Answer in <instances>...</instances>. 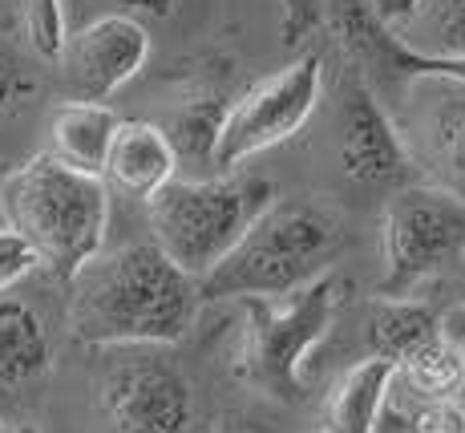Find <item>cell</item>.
Instances as JSON below:
<instances>
[{"instance_id": "cell-18", "label": "cell", "mask_w": 465, "mask_h": 433, "mask_svg": "<svg viewBox=\"0 0 465 433\" xmlns=\"http://www.w3.org/2000/svg\"><path fill=\"white\" fill-rule=\"evenodd\" d=\"M397 377H405V385L421 401H445V397L465 393V345H453L450 337H437L433 345H425L417 357H409L397 368Z\"/></svg>"}, {"instance_id": "cell-33", "label": "cell", "mask_w": 465, "mask_h": 433, "mask_svg": "<svg viewBox=\"0 0 465 433\" xmlns=\"http://www.w3.org/2000/svg\"><path fill=\"white\" fill-rule=\"evenodd\" d=\"M461 397H465V393H461Z\"/></svg>"}, {"instance_id": "cell-17", "label": "cell", "mask_w": 465, "mask_h": 433, "mask_svg": "<svg viewBox=\"0 0 465 433\" xmlns=\"http://www.w3.org/2000/svg\"><path fill=\"white\" fill-rule=\"evenodd\" d=\"M227 106H231V97L219 94V89H199V94H191L178 106L170 126H163L170 146H174V155H178V166H183V162L211 166L214 142H219L223 118H227Z\"/></svg>"}, {"instance_id": "cell-20", "label": "cell", "mask_w": 465, "mask_h": 433, "mask_svg": "<svg viewBox=\"0 0 465 433\" xmlns=\"http://www.w3.org/2000/svg\"><path fill=\"white\" fill-rule=\"evenodd\" d=\"M85 8H94V16H130L150 29V25L178 21L186 0H85Z\"/></svg>"}, {"instance_id": "cell-16", "label": "cell", "mask_w": 465, "mask_h": 433, "mask_svg": "<svg viewBox=\"0 0 465 433\" xmlns=\"http://www.w3.org/2000/svg\"><path fill=\"white\" fill-rule=\"evenodd\" d=\"M441 337V312L425 300H377L369 316V357H381L389 365H405L425 345Z\"/></svg>"}, {"instance_id": "cell-11", "label": "cell", "mask_w": 465, "mask_h": 433, "mask_svg": "<svg viewBox=\"0 0 465 433\" xmlns=\"http://www.w3.org/2000/svg\"><path fill=\"white\" fill-rule=\"evenodd\" d=\"M340 162H344V175L361 186L401 191L417 175L389 110L348 61L340 74Z\"/></svg>"}, {"instance_id": "cell-23", "label": "cell", "mask_w": 465, "mask_h": 433, "mask_svg": "<svg viewBox=\"0 0 465 433\" xmlns=\"http://www.w3.org/2000/svg\"><path fill=\"white\" fill-rule=\"evenodd\" d=\"M33 89V77H29V65L21 61V53L8 45V37L0 33V118L21 102L25 94Z\"/></svg>"}, {"instance_id": "cell-1", "label": "cell", "mask_w": 465, "mask_h": 433, "mask_svg": "<svg viewBox=\"0 0 465 433\" xmlns=\"http://www.w3.org/2000/svg\"><path fill=\"white\" fill-rule=\"evenodd\" d=\"M69 332L89 348H170L191 337L199 287L154 247L126 243L69 279Z\"/></svg>"}, {"instance_id": "cell-26", "label": "cell", "mask_w": 465, "mask_h": 433, "mask_svg": "<svg viewBox=\"0 0 465 433\" xmlns=\"http://www.w3.org/2000/svg\"><path fill=\"white\" fill-rule=\"evenodd\" d=\"M441 332L453 345H465V300H458L450 312H441Z\"/></svg>"}, {"instance_id": "cell-4", "label": "cell", "mask_w": 465, "mask_h": 433, "mask_svg": "<svg viewBox=\"0 0 465 433\" xmlns=\"http://www.w3.org/2000/svg\"><path fill=\"white\" fill-rule=\"evenodd\" d=\"M348 292L352 279L332 267L275 300H239L243 316H239V345L231 360L235 377L280 405H300L308 397L303 365L328 337Z\"/></svg>"}, {"instance_id": "cell-19", "label": "cell", "mask_w": 465, "mask_h": 433, "mask_svg": "<svg viewBox=\"0 0 465 433\" xmlns=\"http://www.w3.org/2000/svg\"><path fill=\"white\" fill-rule=\"evenodd\" d=\"M21 25L29 45L45 61H57L65 45V0H21Z\"/></svg>"}, {"instance_id": "cell-7", "label": "cell", "mask_w": 465, "mask_h": 433, "mask_svg": "<svg viewBox=\"0 0 465 433\" xmlns=\"http://www.w3.org/2000/svg\"><path fill=\"white\" fill-rule=\"evenodd\" d=\"M94 401L105 433H186L194 421L191 377L158 345L110 348Z\"/></svg>"}, {"instance_id": "cell-9", "label": "cell", "mask_w": 465, "mask_h": 433, "mask_svg": "<svg viewBox=\"0 0 465 433\" xmlns=\"http://www.w3.org/2000/svg\"><path fill=\"white\" fill-rule=\"evenodd\" d=\"M389 114L421 183L465 203V81L417 77L389 97Z\"/></svg>"}, {"instance_id": "cell-2", "label": "cell", "mask_w": 465, "mask_h": 433, "mask_svg": "<svg viewBox=\"0 0 465 433\" xmlns=\"http://www.w3.org/2000/svg\"><path fill=\"white\" fill-rule=\"evenodd\" d=\"M0 219L37 256V267L69 284L89 259L102 256L110 191L97 175H82L53 155H33L0 183Z\"/></svg>"}, {"instance_id": "cell-32", "label": "cell", "mask_w": 465, "mask_h": 433, "mask_svg": "<svg viewBox=\"0 0 465 433\" xmlns=\"http://www.w3.org/2000/svg\"><path fill=\"white\" fill-rule=\"evenodd\" d=\"M316 433H328V429H316Z\"/></svg>"}, {"instance_id": "cell-15", "label": "cell", "mask_w": 465, "mask_h": 433, "mask_svg": "<svg viewBox=\"0 0 465 433\" xmlns=\"http://www.w3.org/2000/svg\"><path fill=\"white\" fill-rule=\"evenodd\" d=\"M397 385V365L364 357L328 393V433H372Z\"/></svg>"}, {"instance_id": "cell-6", "label": "cell", "mask_w": 465, "mask_h": 433, "mask_svg": "<svg viewBox=\"0 0 465 433\" xmlns=\"http://www.w3.org/2000/svg\"><path fill=\"white\" fill-rule=\"evenodd\" d=\"M384 276L381 300H409L425 279L441 276L465 256V203L429 183H409L389 195L381 219Z\"/></svg>"}, {"instance_id": "cell-29", "label": "cell", "mask_w": 465, "mask_h": 433, "mask_svg": "<svg viewBox=\"0 0 465 433\" xmlns=\"http://www.w3.org/2000/svg\"><path fill=\"white\" fill-rule=\"evenodd\" d=\"M0 433H37V429H33V426H8V421L0 418Z\"/></svg>"}, {"instance_id": "cell-27", "label": "cell", "mask_w": 465, "mask_h": 433, "mask_svg": "<svg viewBox=\"0 0 465 433\" xmlns=\"http://www.w3.org/2000/svg\"><path fill=\"white\" fill-rule=\"evenodd\" d=\"M214 433H272L267 426H259V421L243 418V413H227V418L214 426Z\"/></svg>"}, {"instance_id": "cell-5", "label": "cell", "mask_w": 465, "mask_h": 433, "mask_svg": "<svg viewBox=\"0 0 465 433\" xmlns=\"http://www.w3.org/2000/svg\"><path fill=\"white\" fill-rule=\"evenodd\" d=\"M275 198L280 195L272 178L243 175V170L174 178L146 203L150 243L199 284Z\"/></svg>"}, {"instance_id": "cell-21", "label": "cell", "mask_w": 465, "mask_h": 433, "mask_svg": "<svg viewBox=\"0 0 465 433\" xmlns=\"http://www.w3.org/2000/svg\"><path fill=\"white\" fill-rule=\"evenodd\" d=\"M409 413L413 433H465V397H445V401H417Z\"/></svg>"}, {"instance_id": "cell-3", "label": "cell", "mask_w": 465, "mask_h": 433, "mask_svg": "<svg viewBox=\"0 0 465 433\" xmlns=\"http://www.w3.org/2000/svg\"><path fill=\"white\" fill-rule=\"evenodd\" d=\"M340 227L312 203H280L243 231V239L199 279L203 300H275L332 272Z\"/></svg>"}, {"instance_id": "cell-14", "label": "cell", "mask_w": 465, "mask_h": 433, "mask_svg": "<svg viewBox=\"0 0 465 433\" xmlns=\"http://www.w3.org/2000/svg\"><path fill=\"white\" fill-rule=\"evenodd\" d=\"M118 114L110 106H94V102H65L53 110L49 118V138L53 150L49 155L65 166L82 170V175L102 178L105 155H110L114 130H118Z\"/></svg>"}, {"instance_id": "cell-12", "label": "cell", "mask_w": 465, "mask_h": 433, "mask_svg": "<svg viewBox=\"0 0 465 433\" xmlns=\"http://www.w3.org/2000/svg\"><path fill=\"white\" fill-rule=\"evenodd\" d=\"M53 373V340L29 300L0 292V418L29 409Z\"/></svg>"}, {"instance_id": "cell-28", "label": "cell", "mask_w": 465, "mask_h": 433, "mask_svg": "<svg viewBox=\"0 0 465 433\" xmlns=\"http://www.w3.org/2000/svg\"><path fill=\"white\" fill-rule=\"evenodd\" d=\"M16 25H21V5H13V0H0V33H13Z\"/></svg>"}, {"instance_id": "cell-13", "label": "cell", "mask_w": 465, "mask_h": 433, "mask_svg": "<svg viewBox=\"0 0 465 433\" xmlns=\"http://www.w3.org/2000/svg\"><path fill=\"white\" fill-rule=\"evenodd\" d=\"M178 178V155L170 146L166 130L158 122H118L110 142V155L102 166V183L105 191H118L126 198H142L150 203L166 183Z\"/></svg>"}, {"instance_id": "cell-24", "label": "cell", "mask_w": 465, "mask_h": 433, "mask_svg": "<svg viewBox=\"0 0 465 433\" xmlns=\"http://www.w3.org/2000/svg\"><path fill=\"white\" fill-rule=\"evenodd\" d=\"M33 267H37V256H33L13 231H0V292H8L13 284H21Z\"/></svg>"}, {"instance_id": "cell-30", "label": "cell", "mask_w": 465, "mask_h": 433, "mask_svg": "<svg viewBox=\"0 0 465 433\" xmlns=\"http://www.w3.org/2000/svg\"><path fill=\"white\" fill-rule=\"evenodd\" d=\"M5 175H8V170H5V166H0V183H5ZM0 231H5V219H0Z\"/></svg>"}, {"instance_id": "cell-31", "label": "cell", "mask_w": 465, "mask_h": 433, "mask_svg": "<svg viewBox=\"0 0 465 433\" xmlns=\"http://www.w3.org/2000/svg\"><path fill=\"white\" fill-rule=\"evenodd\" d=\"M458 267H461V272H465V256H461V259H458Z\"/></svg>"}, {"instance_id": "cell-22", "label": "cell", "mask_w": 465, "mask_h": 433, "mask_svg": "<svg viewBox=\"0 0 465 433\" xmlns=\"http://www.w3.org/2000/svg\"><path fill=\"white\" fill-rule=\"evenodd\" d=\"M280 8H283V21H280L283 45H303L308 37H316L320 25H324L328 0H280Z\"/></svg>"}, {"instance_id": "cell-8", "label": "cell", "mask_w": 465, "mask_h": 433, "mask_svg": "<svg viewBox=\"0 0 465 433\" xmlns=\"http://www.w3.org/2000/svg\"><path fill=\"white\" fill-rule=\"evenodd\" d=\"M320 89H324V53L320 49L300 53L280 74L247 86L239 97H231L211 166L219 175H231L247 158L296 138L312 114H316Z\"/></svg>"}, {"instance_id": "cell-10", "label": "cell", "mask_w": 465, "mask_h": 433, "mask_svg": "<svg viewBox=\"0 0 465 433\" xmlns=\"http://www.w3.org/2000/svg\"><path fill=\"white\" fill-rule=\"evenodd\" d=\"M150 61V29L130 16H89L57 53L61 81L69 102L105 106L122 86L146 69Z\"/></svg>"}, {"instance_id": "cell-25", "label": "cell", "mask_w": 465, "mask_h": 433, "mask_svg": "<svg viewBox=\"0 0 465 433\" xmlns=\"http://www.w3.org/2000/svg\"><path fill=\"white\" fill-rule=\"evenodd\" d=\"M372 433H413V426H409V413L389 397V405H384V413H381V421Z\"/></svg>"}]
</instances>
